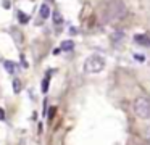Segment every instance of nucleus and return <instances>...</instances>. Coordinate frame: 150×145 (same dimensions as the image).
<instances>
[{
  "instance_id": "5",
  "label": "nucleus",
  "mask_w": 150,
  "mask_h": 145,
  "mask_svg": "<svg viewBox=\"0 0 150 145\" xmlns=\"http://www.w3.org/2000/svg\"><path fill=\"white\" fill-rule=\"evenodd\" d=\"M4 66H5V69H7L8 73H15V71H16L15 63H13V61H10V60H5L4 61Z\"/></svg>"
},
{
  "instance_id": "6",
  "label": "nucleus",
  "mask_w": 150,
  "mask_h": 145,
  "mask_svg": "<svg viewBox=\"0 0 150 145\" xmlns=\"http://www.w3.org/2000/svg\"><path fill=\"white\" fill-rule=\"evenodd\" d=\"M73 47H74V42H73V40H65V42H62V50H65V52L73 50Z\"/></svg>"
},
{
  "instance_id": "4",
  "label": "nucleus",
  "mask_w": 150,
  "mask_h": 145,
  "mask_svg": "<svg viewBox=\"0 0 150 145\" xmlns=\"http://www.w3.org/2000/svg\"><path fill=\"white\" fill-rule=\"evenodd\" d=\"M134 40H136L139 45H144V47H149L150 45V37L145 35V34H137L136 37H134Z\"/></svg>"
},
{
  "instance_id": "14",
  "label": "nucleus",
  "mask_w": 150,
  "mask_h": 145,
  "mask_svg": "<svg viewBox=\"0 0 150 145\" xmlns=\"http://www.w3.org/2000/svg\"><path fill=\"white\" fill-rule=\"evenodd\" d=\"M21 64H23L24 68H28V61L24 60V57H21Z\"/></svg>"
},
{
  "instance_id": "1",
  "label": "nucleus",
  "mask_w": 150,
  "mask_h": 145,
  "mask_svg": "<svg viewBox=\"0 0 150 145\" xmlns=\"http://www.w3.org/2000/svg\"><path fill=\"white\" fill-rule=\"evenodd\" d=\"M126 13V6L121 0H111L110 3L107 5L105 8V13H103V18L107 23H111V21H118L121 19Z\"/></svg>"
},
{
  "instance_id": "8",
  "label": "nucleus",
  "mask_w": 150,
  "mask_h": 145,
  "mask_svg": "<svg viewBox=\"0 0 150 145\" xmlns=\"http://www.w3.org/2000/svg\"><path fill=\"white\" fill-rule=\"evenodd\" d=\"M13 90H15V93H20L21 92V82H20V79H15L13 81Z\"/></svg>"
},
{
  "instance_id": "2",
  "label": "nucleus",
  "mask_w": 150,
  "mask_h": 145,
  "mask_svg": "<svg viewBox=\"0 0 150 145\" xmlns=\"http://www.w3.org/2000/svg\"><path fill=\"white\" fill-rule=\"evenodd\" d=\"M132 110L137 118L140 119L150 118V100L147 97H137L132 103Z\"/></svg>"
},
{
  "instance_id": "9",
  "label": "nucleus",
  "mask_w": 150,
  "mask_h": 145,
  "mask_svg": "<svg viewBox=\"0 0 150 145\" xmlns=\"http://www.w3.org/2000/svg\"><path fill=\"white\" fill-rule=\"evenodd\" d=\"M18 18H20V23H28V21H29V16H28V15H24L23 11H20V13H18Z\"/></svg>"
},
{
  "instance_id": "11",
  "label": "nucleus",
  "mask_w": 150,
  "mask_h": 145,
  "mask_svg": "<svg viewBox=\"0 0 150 145\" xmlns=\"http://www.w3.org/2000/svg\"><path fill=\"white\" fill-rule=\"evenodd\" d=\"M53 19H55V23H57V24H60V23L63 21V19H62V16H60V13H53Z\"/></svg>"
},
{
  "instance_id": "3",
  "label": "nucleus",
  "mask_w": 150,
  "mask_h": 145,
  "mask_svg": "<svg viewBox=\"0 0 150 145\" xmlns=\"http://www.w3.org/2000/svg\"><path fill=\"white\" fill-rule=\"evenodd\" d=\"M105 68V60L98 55H92L86 60L84 63V71L86 73H100Z\"/></svg>"
},
{
  "instance_id": "13",
  "label": "nucleus",
  "mask_w": 150,
  "mask_h": 145,
  "mask_svg": "<svg viewBox=\"0 0 150 145\" xmlns=\"http://www.w3.org/2000/svg\"><path fill=\"white\" fill-rule=\"evenodd\" d=\"M134 58H136V60H139V61H144V60H145V57H144V55H136Z\"/></svg>"
},
{
  "instance_id": "12",
  "label": "nucleus",
  "mask_w": 150,
  "mask_h": 145,
  "mask_svg": "<svg viewBox=\"0 0 150 145\" xmlns=\"http://www.w3.org/2000/svg\"><path fill=\"white\" fill-rule=\"evenodd\" d=\"M0 121H5V111L0 108Z\"/></svg>"
},
{
  "instance_id": "7",
  "label": "nucleus",
  "mask_w": 150,
  "mask_h": 145,
  "mask_svg": "<svg viewBox=\"0 0 150 145\" xmlns=\"http://www.w3.org/2000/svg\"><path fill=\"white\" fill-rule=\"evenodd\" d=\"M40 16H42L44 19H47V18L50 16V8H49L47 5H42V6H40Z\"/></svg>"
},
{
  "instance_id": "10",
  "label": "nucleus",
  "mask_w": 150,
  "mask_h": 145,
  "mask_svg": "<svg viewBox=\"0 0 150 145\" xmlns=\"http://www.w3.org/2000/svg\"><path fill=\"white\" fill-rule=\"evenodd\" d=\"M47 90H49V74L45 76V79H44V82H42V92L45 93Z\"/></svg>"
}]
</instances>
